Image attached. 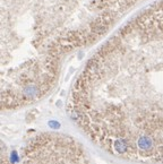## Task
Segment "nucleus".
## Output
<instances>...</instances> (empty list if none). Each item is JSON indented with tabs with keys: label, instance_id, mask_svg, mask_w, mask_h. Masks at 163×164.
<instances>
[{
	"label": "nucleus",
	"instance_id": "1",
	"mask_svg": "<svg viewBox=\"0 0 163 164\" xmlns=\"http://www.w3.org/2000/svg\"><path fill=\"white\" fill-rule=\"evenodd\" d=\"M20 160L23 164H93L79 140L53 131L32 136L22 148Z\"/></svg>",
	"mask_w": 163,
	"mask_h": 164
},
{
	"label": "nucleus",
	"instance_id": "2",
	"mask_svg": "<svg viewBox=\"0 0 163 164\" xmlns=\"http://www.w3.org/2000/svg\"><path fill=\"white\" fill-rule=\"evenodd\" d=\"M1 164H10L9 163V161L7 160V156H6V154H5V152H2V161H1Z\"/></svg>",
	"mask_w": 163,
	"mask_h": 164
}]
</instances>
